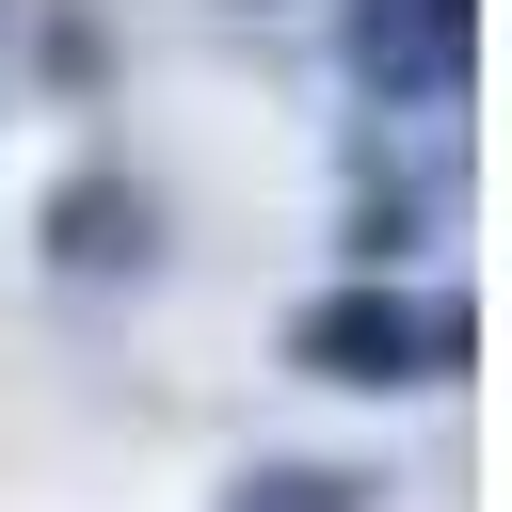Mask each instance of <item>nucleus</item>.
Instances as JSON below:
<instances>
[{"instance_id":"1","label":"nucleus","mask_w":512,"mask_h":512,"mask_svg":"<svg viewBox=\"0 0 512 512\" xmlns=\"http://www.w3.org/2000/svg\"><path fill=\"white\" fill-rule=\"evenodd\" d=\"M464 352H480L464 288H400V272H352V288H320L288 320V368L336 384V400H448Z\"/></svg>"},{"instance_id":"2","label":"nucleus","mask_w":512,"mask_h":512,"mask_svg":"<svg viewBox=\"0 0 512 512\" xmlns=\"http://www.w3.org/2000/svg\"><path fill=\"white\" fill-rule=\"evenodd\" d=\"M336 64L368 80V96H464V64H480V0H352L336 16Z\"/></svg>"},{"instance_id":"3","label":"nucleus","mask_w":512,"mask_h":512,"mask_svg":"<svg viewBox=\"0 0 512 512\" xmlns=\"http://www.w3.org/2000/svg\"><path fill=\"white\" fill-rule=\"evenodd\" d=\"M32 240H48V272H64V288H112V272H160V192H144V176H112V160H80V176H48Z\"/></svg>"},{"instance_id":"4","label":"nucleus","mask_w":512,"mask_h":512,"mask_svg":"<svg viewBox=\"0 0 512 512\" xmlns=\"http://www.w3.org/2000/svg\"><path fill=\"white\" fill-rule=\"evenodd\" d=\"M224 512H384V464H240Z\"/></svg>"},{"instance_id":"5","label":"nucleus","mask_w":512,"mask_h":512,"mask_svg":"<svg viewBox=\"0 0 512 512\" xmlns=\"http://www.w3.org/2000/svg\"><path fill=\"white\" fill-rule=\"evenodd\" d=\"M416 224H432V192H400V176H368V192H352V256H368V272H400V256H416Z\"/></svg>"},{"instance_id":"6","label":"nucleus","mask_w":512,"mask_h":512,"mask_svg":"<svg viewBox=\"0 0 512 512\" xmlns=\"http://www.w3.org/2000/svg\"><path fill=\"white\" fill-rule=\"evenodd\" d=\"M0 16H16V0H0Z\"/></svg>"}]
</instances>
